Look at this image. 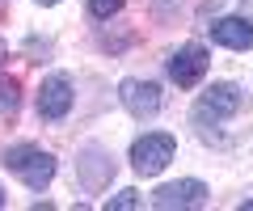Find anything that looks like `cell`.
I'll return each instance as SVG.
<instances>
[{"mask_svg": "<svg viewBox=\"0 0 253 211\" xmlns=\"http://www.w3.org/2000/svg\"><path fill=\"white\" fill-rule=\"evenodd\" d=\"M72 101H76V93H72V81H68V76H63V72L46 76V81L38 84V119H46V123L68 119Z\"/></svg>", "mask_w": 253, "mask_h": 211, "instance_id": "cell-5", "label": "cell"}, {"mask_svg": "<svg viewBox=\"0 0 253 211\" xmlns=\"http://www.w3.org/2000/svg\"><path fill=\"white\" fill-rule=\"evenodd\" d=\"M4 169H9L13 177H21L30 190H42L55 177V156L46 152V148H38V144H13L9 152H4Z\"/></svg>", "mask_w": 253, "mask_h": 211, "instance_id": "cell-1", "label": "cell"}, {"mask_svg": "<svg viewBox=\"0 0 253 211\" xmlns=\"http://www.w3.org/2000/svg\"><path fill=\"white\" fill-rule=\"evenodd\" d=\"M38 4H59V0H38Z\"/></svg>", "mask_w": 253, "mask_h": 211, "instance_id": "cell-14", "label": "cell"}, {"mask_svg": "<svg viewBox=\"0 0 253 211\" xmlns=\"http://www.w3.org/2000/svg\"><path fill=\"white\" fill-rule=\"evenodd\" d=\"M118 9H123V0H89V13H93V17H101V21H110Z\"/></svg>", "mask_w": 253, "mask_h": 211, "instance_id": "cell-12", "label": "cell"}, {"mask_svg": "<svg viewBox=\"0 0 253 211\" xmlns=\"http://www.w3.org/2000/svg\"><path fill=\"white\" fill-rule=\"evenodd\" d=\"M17 81H0V114H17Z\"/></svg>", "mask_w": 253, "mask_h": 211, "instance_id": "cell-11", "label": "cell"}, {"mask_svg": "<svg viewBox=\"0 0 253 211\" xmlns=\"http://www.w3.org/2000/svg\"><path fill=\"white\" fill-rule=\"evenodd\" d=\"M114 173V161H110L106 152H97V148H89L84 152V161H81V182L89 186V190H101V182Z\"/></svg>", "mask_w": 253, "mask_h": 211, "instance_id": "cell-9", "label": "cell"}, {"mask_svg": "<svg viewBox=\"0 0 253 211\" xmlns=\"http://www.w3.org/2000/svg\"><path fill=\"white\" fill-rule=\"evenodd\" d=\"M0 207H4V190H0Z\"/></svg>", "mask_w": 253, "mask_h": 211, "instance_id": "cell-15", "label": "cell"}, {"mask_svg": "<svg viewBox=\"0 0 253 211\" xmlns=\"http://www.w3.org/2000/svg\"><path fill=\"white\" fill-rule=\"evenodd\" d=\"M207 203V186L194 182V177H186V182H169L161 186V190L152 194V207L161 211H173V207H203Z\"/></svg>", "mask_w": 253, "mask_h": 211, "instance_id": "cell-7", "label": "cell"}, {"mask_svg": "<svg viewBox=\"0 0 253 211\" xmlns=\"http://www.w3.org/2000/svg\"><path fill=\"white\" fill-rule=\"evenodd\" d=\"M106 207L110 211H135V207H144V199H139L135 190H118V194H110V199H106Z\"/></svg>", "mask_w": 253, "mask_h": 211, "instance_id": "cell-10", "label": "cell"}, {"mask_svg": "<svg viewBox=\"0 0 253 211\" xmlns=\"http://www.w3.org/2000/svg\"><path fill=\"white\" fill-rule=\"evenodd\" d=\"M207 64H211L207 46L186 42V46H177V51L169 55V81L177 84V89H194V84L207 76Z\"/></svg>", "mask_w": 253, "mask_h": 211, "instance_id": "cell-4", "label": "cell"}, {"mask_svg": "<svg viewBox=\"0 0 253 211\" xmlns=\"http://www.w3.org/2000/svg\"><path fill=\"white\" fill-rule=\"evenodd\" d=\"M4 59H9V46H4V38H0V68H4Z\"/></svg>", "mask_w": 253, "mask_h": 211, "instance_id": "cell-13", "label": "cell"}, {"mask_svg": "<svg viewBox=\"0 0 253 211\" xmlns=\"http://www.w3.org/2000/svg\"><path fill=\"white\" fill-rule=\"evenodd\" d=\"M207 34H211V42L228 46V51H249L253 46V26L245 17H215L207 26Z\"/></svg>", "mask_w": 253, "mask_h": 211, "instance_id": "cell-8", "label": "cell"}, {"mask_svg": "<svg viewBox=\"0 0 253 211\" xmlns=\"http://www.w3.org/2000/svg\"><path fill=\"white\" fill-rule=\"evenodd\" d=\"M118 101H123L126 114L139 119V123L156 119V110H161V84L156 81H135V76H131V81L118 84Z\"/></svg>", "mask_w": 253, "mask_h": 211, "instance_id": "cell-6", "label": "cell"}, {"mask_svg": "<svg viewBox=\"0 0 253 211\" xmlns=\"http://www.w3.org/2000/svg\"><path fill=\"white\" fill-rule=\"evenodd\" d=\"M245 106V89L241 84H232V81H219V84H211L207 93H203V101L194 106V127H215V123H224V119H232L236 110Z\"/></svg>", "mask_w": 253, "mask_h": 211, "instance_id": "cell-2", "label": "cell"}, {"mask_svg": "<svg viewBox=\"0 0 253 211\" xmlns=\"http://www.w3.org/2000/svg\"><path fill=\"white\" fill-rule=\"evenodd\" d=\"M173 152H177V139L169 131H148V135H139L131 144V165H135V173L152 177L173 161Z\"/></svg>", "mask_w": 253, "mask_h": 211, "instance_id": "cell-3", "label": "cell"}]
</instances>
